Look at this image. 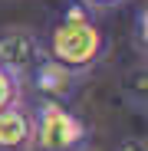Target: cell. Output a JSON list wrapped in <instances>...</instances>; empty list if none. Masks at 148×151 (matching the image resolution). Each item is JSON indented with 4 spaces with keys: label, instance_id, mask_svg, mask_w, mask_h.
Returning <instances> with one entry per match:
<instances>
[{
    "label": "cell",
    "instance_id": "8",
    "mask_svg": "<svg viewBox=\"0 0 148 151\" xmlns=\"http://www.w3.org/2000/svg\"><path fill=\"white\" fill-rule=\"evenodd\" d=\"M86 7H118V4H125V0H82Z\"/></svg>",
    "mask_w": 148,
    "mask_h": 151
},
{
    "label": "cell",
    "instance_id": "2",
    "mask_svg": "<svg viewBox=\"0 0 148 151\" xmlns=\"http://www.w3.org/2000/svg\"><path fill=\"white\" fill-rule=\"evenodd\" d=\"M33 151H86L89 148V125L69 112L63 102H40L33 105Z\"/></svg>",
    "mask_w": 148,
    "mask_h": 151
},
{
    "label": "cell",
    "instance_id": "3",
    "mask_svg": "<svg viewBox=\"0 0 148 151\" xmlns=\"http://www.w3.org/2000/svg\"><path fill=\"white\" fill-rule=\"evenodd\" d=\"M43 59H46V46H43V40L33 30L10 27V30L0 33V66H4L20 86L33 76V69Z\"/></svg>",
    "mask_w": 148,
    "mask_h": 151
},
{
    "label": "cell",
    "instance_id": "4",
    "mask_svg": "<svg viewBox=\"0 0 148 151\" xmlns=\"http://www.w3.org/2000/svg\"><path fill=\"white\" fill-rule=\"evenodd\" d=\"M27 82L33 86V92L43 99V102H63L66 105V99L72 95V89H76V72L63 69L59 63H53V59L46 56L33 69V76H30Z\"/></svg>",
    "mask_w": 148,
    "mask_h": 151
},
{
    "label": "cell",
    "instance_id": "7",
    "mask_svg": "<svg viewBox=\"0 0 148 151\" xmlns=\"http://www.w3.org/2000/svg\"><path fill=\"white\" fill-rule=\"evenodd\" d=\"M115 151H145V138H125Z\"/></svg>",
    "mask_w": 148,
    "mask_h": 151
},
{
    "label": "cell",
    "instance_id": "1",
    "mask_svg": "<svg viewBox=\"0 0 148 151\" xmlns=\"http://www.w3.org/2000/svg\"><path fill=\"white\" fill-rule=\"evenodd\" d=\"M105 53H109V40H105L102 27L92 20V7H86L82 0H69L59 23L49 33L46 56L79 76V72L92 69Z\"/></svg>",
    "mask_w": 148,
    "mask_h": 151
},
{
    "label": "cell",
    "instance_id": "5",
    "mask_svg": "<svg viewBox=\"0 0 148 151\" xmlns=\"http://www.w3.org/2000/svg\"><path fill=\"white\" fill-rule=\"evenodd\" d=\"M0 151H33V115L23 102L0 112Z\"/></svg>",
    "mask_w": 148,
    "mask_h": 151
},
{
    "label": "cell",
    "instance_id": "6",
    "mask_svg": "<svg viewBox=\"0 0 148 151\" xmlns=\"http://www.w3.org/2000/svg\"><path fill=\"white\" fill-rule=\"evenodd\" d=\"M20 82L13 79V76L4 69V66H0V112H4V109H10L13 102H20Z\"/></svg>",
    "mask_w": 148,
    "mask_h": 151
}]
</instances>
